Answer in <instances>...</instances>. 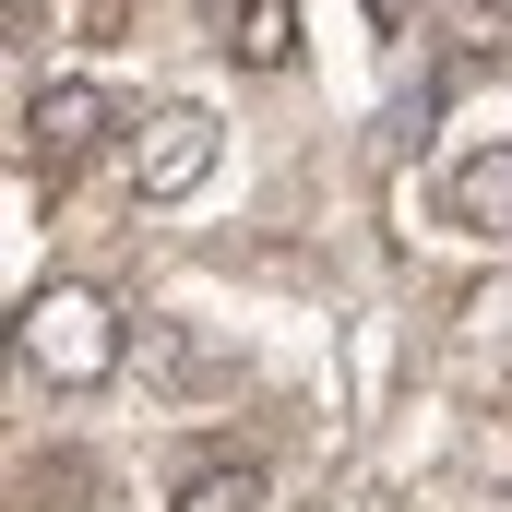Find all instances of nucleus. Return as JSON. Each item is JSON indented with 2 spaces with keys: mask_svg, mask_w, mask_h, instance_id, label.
<instances>
[{
  "mask_svg": "<svg viewBox=\"0 0 512 512\" xmlns=\"http://www.w3.org/2000/svg\"><path fill=\"white\" fill-rule=\"evenodd\" d=\"M120 358H131V334H120V310H108L84 274H48V286L24 298V370H36V382L96 393Z\"/></svg>",
  "mask_w": 512,
  "mask_h": 512,
  "instance_id": "nucleus-1",
  "label": "nucleus"
},
{
  "mask_svg": "<svg viewBox=\"0 0 512 512\" xmlns=\"http://www.w3.org/2000/svg\"><path fill=\"white\" fill-rule=\"evenodd\" d=\"M215 108H143L131 120V191L143 203H179V191H203L215 179Z\"/></svg>",
  "mask_w": 512,
  "mask_h": 512,
  "instance_id": "nucleus-2",
  "label": "nucleus"
},
{
  "mask_svg": "<svg viewBox=\"0 0 512 512\" xmlns=\"http://www.w3.org/2000/svg\"><path fill=\"white\" fill-rule=\"evenodd\" d=\"M108 84H84V72H60V84H36L24 96V167H84L96 143H108Z\"/></svg>",
  "mask_w": 512,
  "mask_h": 512,
  "instance_id": "nucleus-3",
  "label": "nucleus"
},
{
  "mask_svg": "<svg viewBox=\"0 0 512 512\" xmlns=\"http://www.w3.org/2000/svg\"><path fill=\"white\" fill-rule=\"evenodd\" d=\"M441 215L465 239H512V143H477L453 179H441Z\"/></svg>",
  "mask_w": 512,
  "mask_h": 512,
  "instance_id": "nucleus-4",
  "label": "nucleus"
},
{
  "mask_svg": "<svg viewBox=\"0 0 512 512\" xmlns=\"http://www.w3.org/2000/svg\"><path fill=\"white\" fill-rule=\"evenodd\" d=\"M227 48H239L251 72H286V60H298V12H286V0H239V12H227Z\"/></svg>",
  "mask_w": 512,
  "mask_h": 512,
  "instance_id": "nucleus-5",
  "label": "nucleus"
},
{
  "mask_svg": "<svg viewBox=\"0 0 512 512\" xmlns=\"http://www.w3.org/2000/svg\"><path fill=\"white\" fill-rule=\"evenodd\" d=\"M262 501H274V489H262V465H191L167 512H262Z\"/></svg>",
  "mask_w": 512,
  "mask_h": 512,
  "instance_id": "nucleus-6",
  "label": "nucleus"
}]
</instances>
